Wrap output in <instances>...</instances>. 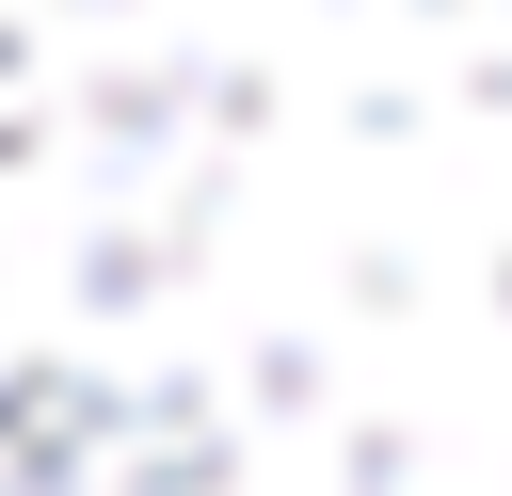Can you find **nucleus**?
Listing matches in <instances>:
<instances>
[{
  "label": "nucleus",
  "instance_id": "f257e3e1",
  "mask_svg": "<svg viewBox=\"0 0 512 496\" xmlns=\"http://www.w3.org/2000/svg\"><path fill=\"white\" fill-rule=\"evenodd\" d=\"M0 496H512V0H0Z\"/></svg>",
  "mask_w": 512,
  "mask_h": 496
}]
</instances>
